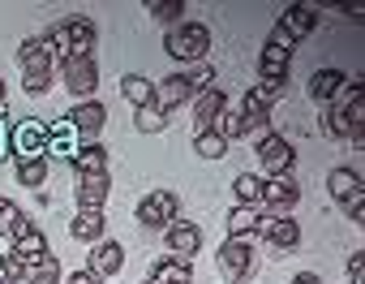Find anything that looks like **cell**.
<instances>
[{
    "instance_id": "cell-1",
    "label": "cell",
    "mask_w": 365,
    "mask_h": 284,
    "mask_svg": "<svg viewBox=\"0 0 365 284\" xmlns=\"http://www.w3.org/2000/svg\"><path fill=\"white\" fill-rule=\"evenodd\" d=\"M43 39L52 44L56 65H61V61H69V56H95V39H99V31H95L91 18H65V22L48 26Z\"/></svg>"
},
{
    "instance_id": "cell-2",
    "label": "cell",
    "mask_w": 365,
    "mask_h": 284,
    "mask_svg": "<svg viewBox=\"0 0 365 284\" xmlns=\"http://www.w3.org/2000/svg\"><path fill=\"white\" fill-rule=\"evenodd\" d=\"M163 52L180 65H207L211 52V26L207 22H180L163 35Z\"/></svg>"
},
{
    "instance_id": "cell-3",
    "label": "cell",
    "mask_w": 365,
    "mask_h": 284,
    "mask_svg": "<svg viewBox=\"0 0 365 284\" xmlns=\"http://www.w3.org/2000/svg\"><path fill=\"white\" fill-rule=\"evenodd\" d=\"M9 156L14 160H48V125L35 116H22L18 125H9Z\"/></svg>"
},
{
    "instance_id": "cell-4",
    "label": "cell",
    "mask_w": 365,
    "mask_h": 284,
    "mask_svg": "<svg viewBox=\"0 0 365 284\" xmlns=\"http://www.w3.org/2000/svg\"><path fill=\"white\" fill-rule=\"evenodd\" d=\"M56 69H61L65 91H69L78 103H82V99H95V91H99V61H95V56H69V61H61Z\"/></svg>"
},
{
    "instance_id": "cell-5",
    "label": "cell",
    "mask_w": 365,
    "mask_h": 284,
    "mask_svg": "<svg viewBox=\"0 0 365 284\" xmlns=\"http://www.w3.org/2000/svg\"><path fill=\"white\" fill-rule=\"evenodd\" d=\"M180 220V198L172 194V190H150L142 203H138V224L146 228V233H163L168 224H176Z\"/></svg>"
},
{
    "instance_id": "cell-6",
    "label": "cell",
    "mask_w": 365,
    "mask_h": 284,
    "mask_svg": "<svg viewBox=\"0 0 365 284\" xmlns=\"http://www.w3.org/2000/svg\"><path fill=\"white\" fill-rule=\"evenodd\" d=\"M292 48H297V44L275 26V31H271V39H267V48H262V56H258V73H262V82H275V86H284V82H288Z\"/></svg>"
},
{
    "instance_id": "cell-7",
    "label": "cell",
    "mask_w": 365,
    "mask_h": 284,
    "mask_svg": "<svg viewBox=\"0 0 365 284\" xmlns=\"http://www.w3.org/2000/svg\"><path fill=\"white\" fill-rule=\"evenodd\" d=\"M215 263H220V275H224L228 284H245V275L254 271V263H258V254H254V245H250V241H237V237H224V245H220V254H215Z\"/></svg>"
},
{
    "instance_id": "cell-8",
    "label": "cell",
    "mask_w": 365,
    "mask_h": 284,
    "mask_svg": "<svg viewBox=\"0 0 365 284\" xmlns=\"http://www.w3.org/2000/svg\"><path fill=\"white\" fill-rule=\"evenodd\" d=\"M254 156L262 160V173H267V177H284V173H292V164H297V151H292V142H288L284 133H275V129L258 138Z\"/></svg>"
},
{
    "instance_id": "cell-9",
    "label": "cell",
    "mask_w": 365,
    "mask_h": 284,
    "mask_svg": "<svg viewBox=\"0 0 365 284\" xmlns=\"http://www.w3.org/2000/svg\"><path fill=\"white\" fill-rule=\"evenodd\" d=\"M18 69H22V78H35V73H56V52H52V44H48L43 35L22 39V48H18Z\"/></svg>"
},
{
    "instance_id": "cell-10",
    "label": "cell",
    "mask_w": 365,
    "mask_h": 284,
    "mask_svg": "<svg viewBox=\"0 0 365 284\" xmlns=\"http://www.w3.org/2000/svg\"><path fill=\"white\" fill-rule=\"evenodd\" d=\"M65 121L73 125V133H78L82 142H99V133H103V125H108V108H103L99 99H82V103L69 108Z\"/></svg>"
},
{
    "instance_id": "cell-11",
    "label": "cell",
    "mask_w": 365,
    "mask_h": 284,
    "mask_svg": "<svg viewBox=\"0 0 365 284\" xmlns=\"http://www.w3.org/2000/svg\"><path fill=\"white\" fill-rule=\"evenodd\" d=\"M163 241H168V254L180 258V263H194V254L202 250V228L194 220H176L163 228Z\"/></svg>"
},
{
    "instance_id": "cell-12",
    "label": "cell",
    "mask_w": 365,
    "mask_h": 284,
    "mask_svg": "<svg viewBox=\"0 0 365 284\" xmlns=\"http://www.w3.org/2000/svg\"><path fill=\"white\" fill-rule=\"evenodd\" d=\"M271 108H275V99L267 95V91H258V86H250L245 91V99H241V121H245V133H271Z\"/></svg>"
},
{
    "instance_id": "cell-13",
    "label": "cell",
    "mask_w": 365,
    "mask_h": 284,
    "mask_svg": "<svg viewBox=\"0 0 365 284\" xmlns=\"http://www.w3.org/2000/svg\"><path fill=\"white\" fill-rule=\"evenodd\" d=\"M180 103H194V82H190V73H168V78H159V82H155V108L168 116V112H176Z\"/></svg>"
},
{
    "instance_id": "cell-14",
    "label": "cell",
    "mask_w": 365,
    "mask_h": 284,
    "mask_svg": "<svg viewBox=\"0 0 365 284\" xmlns=\"http://www.w3.org/2000/svg\"><path fill=\"white\" fill-rule=\"evenodd\" d=\"M297 198H301V186L292 181V173H284V177H262V211L284 215L288 207H297Z\"/></svg>"
},
{
    "instance_id": "cell-15",
    "label": "cell",
    "mask_w": 365,
    "mask_h": 284,
    "mask_svg": "<svg viewBox=\"0 0 365 284\" xmlns=\"http://www.w3.org/2000/svg\"><path fill=\"white\" fill-rule=\"evenodd\" d=\"M275 254H292L297 245H301V224L297 220H288V215H271L267 211V220H262V233H258Z\"/></svg>"
},
{
    "instance_id": "cell-16",
    "label": "cell",
    "mask_w": 365,
    "mask_h": 284,
    "mask_svg": "<svg viewBox=\"0 0 365 284\" xmlns=\"http://www.w3.org/2000/svg\"><path fill=\"white\" fill-rule=\"evenodd\" d=\"M86 271H95L99 280H112V275H120L125 271V245L120 241H95L91 245V254H86Z\"/></svg>"
},
{
    "instance_id": "cell-17",
    "label": "cell",
    "mask_w": 365,
    "mask_h": 284,
    "mask_svg": "<svg viewBox=\"0 0 365 284\" xmlns=\"http://www.w3.org/2000/svg\"><path fill=\"white\" fill-rule=\"evenodd\" d=\"M224 108H228V95H224L220 86H207L202 95H194V133L215 129V121H220Z\"/></svg>"
},
{
    "instance_id": "cell-18",
    "label": "cell",
    "mask_w": 365,
    "mask_h": 284,
    "mask_svg": "<svg viewBox=\"0 0 365 284\" xmlns=\"http://www.w3.org/2000/svg\"><path fill=\"white\" fill-rule=\"evenodd\" d=\"M108 190H112L108 173H91V177H78V186H73L78 211H103V203H108Z\"/></svg>"
},
{
    "instance_id": "cell-19",
    "label": "cell",
    "mask_w": 365,
    "mask_h": 284,
    "mask_svg": "<svg viewBox=\"0 0 365 284\" xmlns=\"http://www.w3.org/2000/svg\"><path fill=\"white\" fill-rule=\"evenodd\" d=\"M292 44H301V39H309L314 35V26H318V14L309 9V5H288L284 14H279V22H275Z\"/></svg>"
},
{
    "instance_id": "cell-20",
    "label": "cell",
    "mask_w": 365,
    "mask_h": 284,
    "mask_svg": "<svg viewBox=\"0 0 365 284\" xmlns=\"http://www.w3.org/2000/svg\"><path fill=\"white\" fill-rule=\"evenodd\" d=\"M344 82H348V73H344V69H314V78H309V86H305V91H309V99H314V103H322V108H327V103H335V99H339Z\"/></svg>"
},
{
    "instance_id": "cell-21",
    "label": "cell",
    "mask_w": 365,
    "mask_h": 284,
    "mask_svg": "<svg viewBox=\"0 0 365 284\" xmlns=\"http://www.w3.org/2000/svg\"><path fill=\"white\" fill-rule=\"evenodd\" d=\"M69 237L82 241V245L103 241V237H108V215H103V211H78V215L69 220Z\"/></svg>"
},
{
    "instance_id": "cell-22",
    "label": "cell",
    "mask_w": 365,
    "mask_h": 284,
    "mask_svg": "<svg viewBox=\"0 0 365 284\" xmlns=\"http://www.w3.org/2000/svg\"><path fill=\"white\" fill-rule=\"evenodd\" d=\"M78 147H82V138L73 133V125H69L65 116L48 125V156H56V160H73Z\"/></svg>"
},
{
    "instance_id": "cell-23",
    "label": "cell",
    "mask_w": 365,
    "mask_h": 284,
    "mask_svg": "<svg viewBox=\"0 0 365 284\" xmlns=\"http://www.w3.org/2000/svg\"><path fill=\"white\" fill-rule=\"evenodd\" d=\"M262 220H267L262 207H232V211H228V237L250 241V237L262 233Z\"/></svg>"
},
{
    "instance_id": "cell-24",
    "label": "cell",
    "mask_w": 365,
    "mask_h": 284,
    "mask_svg": "<svg viewBox=\"0 0 365 284\" xmlns=\"http://www.w3.org/2000/svg\"><path fill=\"white\" fill-rule=\"evenodd\" d=\"M190 280H194L190 263H180V258H172V254L155 258V263H150V275H146V284H190Z\"/></svg>"
},
{
    "instance_id": "cell-25",
    "label": "cell",
    "mask_w": 365,
    "mask_h": 284,
    "mask_svg": "<svg viewBox=\"0 0 365 284\" xmlns=\"http://www.w3.org/2000/svg\"><path fill=\"white\" fill-rule=\"evenodd\" d=\"M69 164H73V173H78V177L108 173V147H103V142H82V147H78V156H73Z\"/></svg>"
},
{
    "instance_id": "cell-26",
    "label": "cell",
    "mask_w": 365,
    "mask_h": 284,
    "mask_svg": "<svg viewBox=\"0 0 365 284\" xmlns=\"http://www.w3.org/2000/svg\"><path fill=\"white\" fill-rule=\"evenodd\" d=\"M120 95H125V103L146 108V103H155V82L142 78V73H125V78H120Z\"/></svg>"
},
{
    "instance_id": "cell-27",
    "label": "cell",
    "mask_w": 365,
    "mask_h": 284,
    "mask_svg": "<svg viewBox=\"0 0 365 284\" xmlns=\"http://www.w3.org/2000/svg\"><path fill=\"white\" fill-rule=\"evenodd\" d=\"M327 190H331V198H335V203H344V198H352L356 190H365V181H361V173H356V168H331Z\"/></svg>"
},
{
    "instance_id": "cell-28",
    "label": "cell",
    "mask_w": 365,
    "mask_h": 284,
    "mask_svg": "<svg viewBox=\"0 0 365 284\" xmlns=\"http://www.w3.org/2000/svg\"><path fill=\"white\" fill-rule=\"evenodd\" d=\"M26 284H65V275H61V258L48 250L39 263H31V267H26Z\"/></svg>"
},
{
    "instance_id": "cell-29",
    "label": "cell",
    "mask_w": 365,
    "mask_h": 284,
    "mask_svg": "<svg viewBox=\"0 0 365 284\" xmlns=\"http://www.w3.org/2000/svg\"><path fill=\"white\" fill-rule=\"evenodd\" d=\"M14 173H18V186L43 190V181H48V160H43V156H39V160H14Z\"/></svg>"
},
{
    "instance_id": "cell-30",
    "label": "cell",
    "mask_w": 365,
    "mask_h": 284,
    "mask_svg": "<svg viewBox=\"0 0 365 284\" xmlns=\"http://www.w3.org/2000/svg\"><path fill=\"white\" fill-rule=\"evenodd\" d=\"M232 194H237V207H262V177L258 173H241L232 181Z\"/></svg>"
},
{
    "instance_id": "cell-31",
    "label": "cell",
    "mask_w": 365,
    "mask_h": 284,
    "mask_svg": "<svg viewBox=\"0 0 365 284\" xmlns=\"http://www.w3.org/2000/svg\"><path fill=\"white\" fill-rule=\"evenodd\" d=\"M9 250H18V254L26 258V267H31V263H39V258L48 254V237H43V233H39V224H35V228H31V233H22Z\"/></svg>"
},
{
    "instance_id": "cell-32",
    "label": "cell",
    "mask_w": 365,
    "mask_h": 284,
    "mask_svg": "<svg viewBox=\"0 0 365 284\" xmlns=\"http://www.w3.org/2000/svg\"><path fill=\"white\" fill-rule=\"evenodd\" d=\"M146 14L172 31V26H180V22H185V18H180V14H185V0H150V5H146Z\"/></svg>"
},
{
    "instance_id": "cell-33",
    "label": "cell",
    "mask_w": 365,
    "mask_h": 284,
    "mask_svg": "<svg viewBox=\"0 0 365 284\" xmlns=\"http://www.w3.org/2000/svg\"><path fill=\"white\" fill-rule=\"evenodd\" d=\"M194 151H198L202 160H220V156H228V142H224L215 129H202V133H194Z\"/></svg>"
},
{
    "instance_id": "cell-34",
    "label": "cell",
    "mask_w": 365,
    "mask_h": 284,
    "mask_svg": "<svg viewBox=\"0 0 365 284\" xmlns=\"http://www.w3.org/2000/svg\"><path fill=\"white\" fill-rule=\"evenodd\" d=\"M138 116H133V125H138V133H163L168 129V116L155 108V103H146V108H133Z\"/></svg>"
},
{
    "instance_id": "cell-35",
    "label": "cell",
    "mask_w": 365,
    "mask_h": 284,
    "mask_svg": "<svg viewBox=\"0 0 365 284\" xmlns=\"http://www.w3.org/2000/svg\"><path fill=\"white\" fill-rule=\"evenodd\" d=\"M215 133H220L224 142L245 138V121H241V112H237V108H224V112H220V121H215Z\"/></svg>"
},
{
    "instance_id": "cell-36",
    "label": "cell",
    "mask_w": 365,
    "mask_h": 284,
    "mask_svg": "<svg viewBox=\"0 0 365 284\" xmlns=\"http://www.w3.org/2000/svg\"><path fill=\"white\" fill-rule=\"evenodd\" d=\"M322 133H327V138H352V133H348V121L339 116V108H335V103H327V108H322Z\"/></svg>"
},
{
    "instance_id": "cell-37",
    "label": "cell",
    "mask_w": 365,
    "mask_h": 284,
    "mask_svg": "<svg viewBox=\"0 0 365 284\" xmlns=\"http://www.w3.org/2000/svg\"><path fill=\"white\" fill-rule=\"evenodd\" d=\"M190 73V82H194V95H202L207 86H215V69L211 65H194V69H185Z\"/></svg>"
},
{
    "instance_id": "cell-38",
    "label": "cell",
    "mask_w": 365,
    "mask_h": 284,
    "mask_svg": "<svg viewBox=\"0 0 365 284\" xmlns=\"http://www.w3.org/2000/svg\"><path fill=\"white\" fill-rule=\"evenodd\" d=\"M339 207H344V215H348L352 224H365V190H356V194H352V198H344Z\"/></svg>"
},
{
    "instance_id": "cell-39",
    "label": "cell",
    "mask_w": 365,
    "mask_h": 284,
    "mask_svg": "<svg viewBox=\"0 0 365 284\" xmlns=\"http://www.w3.org/2000/svg\"><path fill=\"white\" fill-rule=\"evenodd\" d=\"M52 82H56V73H35V78H22L26 95H48V91H52Z\"/></svg>"
},
{
    "instance_id": "cell-40",
    "label": "cell",
    "mask_w": 365,
    "mask_h": 284,
    "mask_svg": "<svg viewBox=\"0 0 365 284\" xmlns=\"http://www.w3.org/2000/svg\"><path fill=\"white\" fill-rule=\"evenodd\" d=\"M5 263H9V284L26 280V258H22L18 250H5Z\"/></svg>"
},
{
    "instance_id": "cell-41",
    "label": "cell",
    "mask_w": 365,
    "mask_h": 284,
    "mask_svg": "<svg viewBox=\"0 0 365 284\" xmlns=\"http://www.w3.org/2000/svg\"><path fill=\"white\" fill-rule=\"evenodd\" d=\"M31 228H35V220H31L26 211H18V215H14V224L5 228V237H9V241H18V237H22V233H31Z\"/></svg>"
},
{
    "instance_id": "cell-42",
    "label": "cell",
    "mask_w": 365,
    "mask_h": 284,
    "mask_svg": "<svg viewBox=\"0 0 365 284\" xmlns=\"http://www.w3.org/2000/svg\"><path fill=\"white\" fill-rule=\"evenodd\" d=\"M18 211H22V207H18L14 198H5V194H0V233H5V228L14 224V215H18Z\"/></svg>"
},
{
    "instance_id": "cell-43",
    "label": "cell",
    "mask_w": 365,
    "mask_h": 284,
    "mask_svg": "<svg viewBox=\"0 0 365 284\" xmlns=\"http://www.w3.org/2000/svg\"><path fill=\"white\" fill-rule=\"evenodd\" d=\"M5 116H9V112L0 108V164H5V160H14V156H9V129H5Z\"/></svg>"
},
{
    "instance_id": "cell-44",
    "label": "cell",
    "mask_w": 365,
    "mask_h": 284,
    "mask_svg": "<svg viewBox=\"0 0 365 284\" xmlns=\"http://www.w3.org/2000/svg\"><path fill=\"white\" fill-rule=\"evenodd\" d=\"M65 284H108V280H99L95 271H86V267H82V271H73V275H65Z\"/></svg>"
},
{
    "instance_id": "cell-45",
    "label": "cell",
    "mask_w": 365,
    "mask_h": 284,
    "mask_svg": "<svg viewBox=\"0 0 365 284\" xmlns=\"http://www.w3.org/2000/svg\"><path fill=\"white\" fill-rule=\"evenodd\" d=\"M288 284H322V275H318V271H301V275H292Z\"/></svg>"
},
{
    "instance_id": "cell-46",
    "label": "cell",
    "mask_w": 365,
    "mask_h": 284,
    "mask_svg": "<svg viewBox=\"0 0 365 284\" xmlns=\"http://www.w3.org/2000/svg\"><path fill=\"white\" fill-rule=\"evenodd\" d=\"M0 284H9V263H5V254H0Z\"/></svg>"
},
{
    "instance_id": "cell-47",
    "label": "cell",
    "mask_w": 365,
    "mask_h": 284,
    "mask_svg": "<svg viewBox=\"0 0 365 284\" xmlns=\"http://www.w3.org/2000/svg\"><path fill=\"white\" fill-rule=\"evenodd\" d=\"M0 108H5V82H0Z\"/></svg>"
},
{
    "instance_id": "cell-48",
    "label": "cell",
    "mask_w": 365,
    "mask_h": 284,
    "mask_svg": "<svg viewBox=\"0 0 365 284\" xmlns=\"http://www.w3.org/2000/svg\"><path fill=\"white\" fill-rule=\"evenodd\" d=\"M245 284H250V280H245Z\"/></svg>"
},
{
    "instance_id": "cell-49",
    "label": "cell",
    "mask_w": 365,
    "mask_h": 284,
    "mask_svg": "<svg viewBox=\"0 0 365 284\" xmlns=\"http://www.w3.org/2000/svg\"><path fill=\"white\" fill-rule=\"evenodd\" d=\"M190 284H194V280H190Z\"/></svg>"
}]
</instances>
